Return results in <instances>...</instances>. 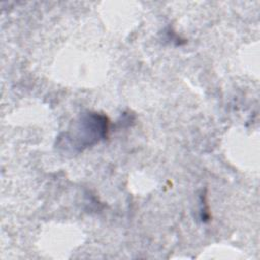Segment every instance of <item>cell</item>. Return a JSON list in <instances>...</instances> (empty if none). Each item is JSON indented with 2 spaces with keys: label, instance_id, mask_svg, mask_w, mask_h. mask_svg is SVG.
I'll use <instances>...</instances> for the list:
<instances>
[{
  "label": "cell",
  "instance_id": "obj_1",
  "mask_svg": "<svg viewBox=\"0 0 260 260\" xmlns=\"http://www.w3.org/2000/svg\"><path fill=\"white\" fill-rule=\"evenodd\" d=\"M108 120L105 116L96 113L85 115L79 122L75 133L77 147H86L104 138L108 132Z\"/></svg>",
  "mask_w": 260,
  "mask_h": 260
}]
</instances>
